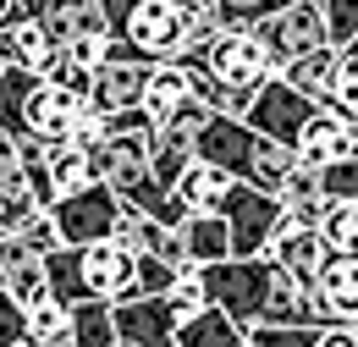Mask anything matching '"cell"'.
Returning <instances> with one entry per match:
<instances>
[{"label":"cell","mask_w":358,"mask_h":347,"mask_svg":"<svg viewBox=\"0 0 358 347\" xmlns=\"http://www.w3.org/2000/svg\"><path fill=\"white\" fill-rule=\"evenodd\" d=\"M99 6L110 28V55H133L155 66L187 50V28H193L187 0H99Z\"/></svg>","instance_id":"1"},{"label":"cell","mask_w":358,"mask_h":347,"mask_svg":"<svg viewBox=\"0 0 358 347\" xmlns=\"http://www.w3.org/2000/svg\"><path fill=\"white\" fill-rule=\"evenodd\" d=\"M270 281H275V260L270 254H231V260L204 264V287H210V304H221L243 331L254 320H265L270 304Z\"/></svg>","instance_id":"2"},{"label":"cell","mask_w":358,"mask_h":347,"mask_svg":"<svg viewBox=\"0 0 358 347\" xmlns=\"http://www.w3.org/2000/svg\"><path fill=\"white\" fill-rule=\"evenodd\" d=\"M204 61H210V72H215L243 105L281 72V61H275V50L259 39V28H221L215 44L204 50Z\"/></svg>","instance_id":"3"},{"label":"cell","mask_w":358,"mask_h":347,"mask_svg":"<svg viewBox=\"0 0 358 347\" xmlns=\"http://www.w3.org/2000/svg\"><path fill=\"white\" fill-rule=\"evenodd\" d=\"M221 210H226V220H231V254H270L275 232L287 226L281 193H270L259 182H243V176H237V187L226 193Z\"/></svg>","instance_id":"4"},{"label":"cell","mask_w":358,"mask_h":347,"mask_svg":"<svg viewBox=\"0 0 358 347\" xmlns=\"http://www.w3.org/2000/svg\"><path fill=\"white\" fill-rule=\"evenodd\" d=\"M50 215H55V226H61L66 243H99V237H116V232H122L127 199H122L110 182H89V187L55 199Z\"/></svg>","instance_id":"5"},{"label":"cell","mask_w":358,"mask_h":347,"mask_svg":"<svg viewBox=\"0 0 358 347\" xmlns=\"http://www.w3.org/2000/svg\"><path fill=\"white\" fill-rule=\"evenodd\" d=\"M265 143H270L265 132L254 127L248 116H231V111H215V116L199 127V155H204V160H215V166H226V171L243 176V182H254Z\"/></svg>","instance_id":"6"},{"label":"cell","mask_w":358,"mask_h":347,"mask_svg":"<svg viewBox=\"0 0 358 347\" xmlns=\"http://www.w3.org/2000/svg\"><path fill=\"white\" fill-rule=\"evenodd\" d=\"M182 314L171 292H133L116 298V347H177Z\"/></svg>","instance_id":"7"},{"label":"cell","mask_w":358,"mask_h":347,"mask_svg":"<svg viewBox=\"0 0 358 347\" xmlns=\"http://www.w3.org/2000/svg\"><path fill=\"white\" fill-rule=\"evenodd\" d=\"M254 28H259V39L275 50V61H281V66H287L292 55H303V50L331 44V17H325V0H292V6L270 11L265 22H254Z\"/></svg>","instance_id":"8"},{"label":"cell","mask_w":358,"mask_h":347,"mask_svg":"<svg viewBox=\"0 0 358 347\" xmlns=\"http://www.w3.org/2000/svg\"><path fill=\"white\" fill-rule=\"evenodd\" d=\"M320 105H325V99H309L303 88H292L281 72H275V78L248 99V111H243V116L265 132V138H281V143H292V149H298V132H303V122H309Z\"/></svg>","instance_id":"9"},{"label":"cell","mask_w":358,"mask_h":347,"mask_svg":"<svg viewBox=\"0 0 358 347\" xmlns=\"http://www.w3.org/2000/svg\"><path fill=\"white\" fill-rule=\"evenodd\" d=\"M78 260H83V287H89V298H133L138 292V248L127 237L78 243Z\"/></svg>","instance_id":"10"},{"label":"cell","mask_w":358,"mask_h":347,"mask_svg":"<svg viewBox=\"0 0 358 347\" xmlns=\"http://www.w3.org/2000/svg\"><path fill=\"white\" fill-rule=\"evenodd\" d=\"M0 281H6V292L17 304H28V309L39 298H50V260L34 248L28 232H6L0 237Z\"/></svg>","instance_id":"11"},{"label":"cell","mask_w":358,"mask_h":347,"mask_svg":"<svg viewBox=\"0 0 358 347\" xmlns=\"http://www.w3.org/2000/svg\"><path fill=\"white\" fill-rule=\"evenodd\" d=\"M331 254H336L331 237H325L320 226H309V220H292V215H287V226H281L275 243H270V260L287 264V270H292L298 281H309V287L320 281V270L331 264Z\"/></svg>","instance_id":"12"},{"label":"cell","mask_w":358,"mask_h":347,"mask_svg":"<svg viewBox=\"0 0 358 347\" xmlns=\"http://www.w3.org/2000/svg\"><path fill=\"white\" fill-rule=\"evenodd\" d=\"M298 155L314 160V166H331L342 155H358V116H342L336 105H320L303 132H298Z\"/></svg>","instance_id":"13"},{"label":"cell","mask_w":358,"mask_h":347,"mask_svg":"<svg viewBox=\"0 0 358 347\" xmlns=\"http://www.w3.org/2000/svg\"><path fill=\"white\" fill-rule=\"evenodd\" d=\"M149 61H133V55H105L99 66H94V105L99 111H133V105H143V88H149Z\"/></svg>","instance_id":"14"},{"label":"cell","mask_w":358,"mask_h":347,"mask_svg":"<svg viewBox=\"0 0 358 347\" xmlns=\"http://www.w3.org/2000/svg\"><path fill=\"white\" fill-rule=\"evenodd\" d=\"M83 99L78 94H66V88H55L50 78H34V88L22 94V127H34L39 138H72V111H78Z\"/></svg>","instance_id":"15"},{"label":"cell","mask_w":358,"mask_h":347,"mask_svg":"<svg viewBox=\"0 0 358 347\" xmlns=\"http://www.w3.org/2000/svg\"><path fill=\"white\" fill-rule=\"evenodd\" d=\"M314 304H320V325L358 320V254H331V264L314 281Z\"/></svg>","instance_id":"16"},{"label":"cell","mask_w":358,"mask_h":347,"mask_svg":"<svg viewBox=\"0 0 358 347\" xmlns=\"http://www.w3.org/2000/svg\"><path fill=\"white\" fill-rule=\"evenodd\" d=\"M177 232H182V243H187V260L193 264L231 260V220H226V210H187V220H182Z\"/></svg>","instance_id":"17"},{"label":"cell","mask_w":358,"mask_h":347,"mask_svg":"<svg viewBox=\"0 0 358 347\" xmlns=\"http://www.w3.org/2000/svg\"><path fill=\"white\" fill-rule=\"evenodd\" d=\"M199 160V127H187V122H160L155 127V176L166 182V187H177L182 171Z\"/></svg>","instance_id":"18"},{"label":"cell","mask_w":358,"mask_h":347,"mask_svg":"<svg viewBox=\"0 0 358 347\" xmlns=\"http://www.w3.org/2000/svg\"><path fill=\"white\" fill-rule=\"evenodd\" d=\"M336 66H342V44H320V50H303L281 66V78L292 88H303L309 99H331L336 88Z\"/></svg>","instance_id":"19"},{"label":"cell","mask_w":358,"mask_h":347,"mask_svg":"<svg viewBox=\"0 0 358 347\" xmlns=\"http://www.w3.org/2000/svg\"><path fill=\"white\" fill-rule=\"evenodd\" d=\"M187 99H193V78H187V66H182L177 55H171V61H155L149 88H143V111H149L155 122H171Z\"/></svg>","instance_id":"20"},{"label":"cell","mask_w":358,"mask_h":347,"mask_svg":"<svg viewBox=\"0 0 358 347\" xmlns=\"http://www.w3.org/2000/svg\"><path fill=\"white\" fill-rule=\"evenodd\" d=\"M177 347H248V331L226 314L221 304H204L177 325Z\"/></svg>","instance_id":"21"},{"label":"cell","mask_w":358,"mask_h":347,"mask_svg":"<svg viewBox=\"0 0 358 347\" xmlns=\"http://www.w3.org/2000/svg\"><path fill=\"white\" fill-rule=\"evenodd\" d=\"M231 187H237V176L226 171V166H215V160H204V155H199L177 182V193L187 199V210H221Z\"/></svg>","instance_id":"22"},{"label":"cell","mask_w":358,"mask_h":347,"mask_svg":"<svg viewBox=\"0 0 358 347\" xmlns=\"http://www.w3.org/2000/svg\"><path fill=\"white\" fill-rule=\"evenodd\" d=\"M50 166V187H55V199H66V193H78V187H89L94 182V166H89V143H78V138H55L45 155Z\"/></svg>","instance_id":"23"},{"label":"cell","mask_w":358,"mask_h":347,"mask_svg":"<svg viewBox=\"0 0 358 347\" xmlns=\"http://www.w3.org/2000/svg\"><path fill=\"white\" fill-rule=\"evenodd\" d=\"M72 347H116V298L72 304Z\"/></svg>","instance_id":"24"},{"label":"cell","mask_w":358,"mask_h":347,"mask_svg":"<svg viewBox=\"0 0 358 347\" xmlns=\"http://www.w3.org/2000/svg\"><path fill=\"white\" fill-rule=\"evenodd\" d=\"M28 347H72V304L39 298L28 309Z\"/></svg>","instance_id":"25"},{"label":"cell","mask_w":358,"mask_h":347,"mask_svg":"<svg viewBox=\"0 0 358 347\" xmlns=\"http://www.w3.org/2000/svg\"><path fill=\"white\" fill-rule=\"evenodd\" d=\"M11 34H17V61H22V66H34V72H45L50 61L61 55V39L45 28V17H22Z\"/></svg>","instance_id":"26"},{"label":"cell","mask_w":358,"mask_h":347,"mask_svg":"<svg viewBox=\"0 0 358 347\" xmlns=\"http://www.w3.org/2000/svg\"><path fill=\"white\" fill-rule=\"evenodd\" d=\"M39 215H45V199L34 193V182H11V187H0V226H6V232H28Z\"/></svg>","instance_id":"27"},{"label":"cell","mask_w":358,"mask_h":347,"mask_svg":"<svg viewBox=\"0 0 358 347\" xmlns=\"http://www.w3.org/2000/svg\"><path fill=\"white\" fill-rule=\"evenodd\" d=\"M325 325H281V320H259L248 325V347H320Z\"/></svg>","instance_id":"28"},{"label":"cell","mask_w":358,"mask_h":347,"mask_svg":"<svg viewBox=\"0 0 358 347\" xmlns=\"http://www.w3.org/2000/svg\"><path fill=\"white\" fill-rule=\"evenodd\" d=\"M320 232L331 237L336 254H358V204L353 199H331V210L320 220Z\"/></svg>","instance_id":"29"},{"label":"cell","mask_w":358,"mask_h":347,"mask_svg":"<svg viewBox=\"0 0 358 347\" xmlns=\"http://www.w3.org/2000/svg\"><path fill=\"white\" fill-rule=\"evenodd\" d=\"M39 78H50L55 88H66V94H78V99H89V94H94V66H83V61H72L66 50H61V55L50 61L45 72H39Z\"/></svg>","instance_id":"30"},{"label":"cell","mask_w":358,"mask_h":347,"mask_svg":"<svg viewBox=\"0 0 358 347\" xmlns=\"http://www.w3.org/2000/svg\"><path fill=\"white\" fill-rule=\"evenodd\" d=\"M281 6H292V0H215L226 28H254V22H265L270 11H281Z\"/></svg>","instance_id":"31"},{"label":"cell","mask_w":358,"mask_h":347,"mask_svg":"<svg viewBox=\"0 0 358 347\" xmlns=\"http://www.w3.org/2000/svg\"><path fill=\"white\" fill-rule=\"evenodd\" d=\"M0 347H28V304L0 287Z\"/></svg>","instance_id":"32"},{"label":"cell","mask_w":358,"mask_h":347,"mask_svg":"<svg viewBox=\"0 0 358 347\" xmlns=\"http://www.w3.org/2000/svg\"><path fill=\"white\" fill-rule=\"evenodd\" d=\"M320 176H325V193L331 199H353L358 204V155H342V160L320 166Z\"/></svg>","instance_id":"33"},{"label":"cell","mask_w":358,"mask_h":347,"mask_svg":"<svg viewBox=\"0 0 358 347\" xmlns=\"http://www.w3.org/2000/svg\"><path fill=\"white\" fill-rule=\"evenodd\" d=\"M105 132H110V111H99L94 99H83V105L72 111V138H78V143H99Z\"/></svg>","instance_id":"34"},{"label":"cell","mask_w":358,"mask_h":347,"mask_svg":"<svg viewBox=\"0 0 358 347\" xmlns=\"http://www.w3.org/2000/svg\"><path fill=\"white\" fill-rule=\"evenodd\" d=\"M11 182H28V160H22V149H17L11 127L0 122V187H11Z\"/></svg>","instance_id":"35"},{"label":"cell","mask_w":358,"mask_h":347,"mask_svg":"<svg viewBox=\"0 0 358 347\" xmlns=\"http://www.w3.org/2000/svg\"><path fill=\"white\" fill-rule=\"evenodd\" d=\"M325 17H331V44H348L358 34V0H325Z\"/></svg>","instance_id":"36"},{"label":"cell","mask_w":358,"mask_h":347,"mask_svg":"<svg viewBox=\"0 0 358 347\" xmlns=\"http://www.w3.org/2000/svg\"><path fill=\"white\" fill-rule=\"evenodd\" d=\"M11 66H17V34L6 28V34H0V83L11 78Z\"/></svg>","instance_id":"37"},{"label":"cell","mask_w":358,"mask_h":347,"mask_svg":"<svg viewBox=\"0 0 358 347\" xmlns=\"http://www.w3.org/2000/svg\"><path fill=\"white\" fill-rule=\"evenodd\" d=\"M22 17H28V6H22V0H0V34H6V28H17Z\"/></svg>","instance_id":"38"},{"label":"cell","mask_w":358,"mask_h":347,"mask_svg":"<svg viewBox=\"0 0 358 347\" xmlns=\"http://www.w3.org/2000/svg\"><path fill=\"white\" fill-rule=\"evenodd\" d=\"M187 6H215V0H187Z\"/></svg>","instance_id":"39"},{"label":"cell","mask_w":358,"mask_h":347,"mask_svg":"<svg viewBox=\"0 0 358 347\" xmlns=\"http://www.w3.org/2000/svg\"><path fill=\"white\" fill-rule=\"evenodd\" d=\"M0 237H6V226H0Z\"/></svg>","instance_id":"40"}]
</instances>
